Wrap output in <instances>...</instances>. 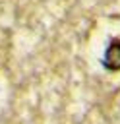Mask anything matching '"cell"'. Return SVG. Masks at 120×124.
<instances>
[{"label":"cell","mask_w":120,"mask_h":124,"mask_svg":"<svg viewBox=\"0 0 120 124\" xmlns=\"http://www.w3.org/2000/svg\"><path fill=\"white\" fill-rule=\"evenodd\" d=\"M103 66L108 72H118L120 70V39H112L103 54Z\"/></svg>","instance_id":"obj_1"}]
</instances>
